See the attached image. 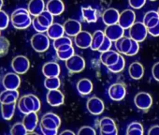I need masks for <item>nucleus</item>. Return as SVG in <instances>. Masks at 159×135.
I'll return each instance as SVG.
<instances>
[{
    "instance_id": "1",
    "label": "nucleus",
    "mask_w": 159,
    "mask_h": 135,
    "mask_svg": "<svg viewBox=\"0 0 159 135\" xmlns=\"http://www.w3.org/2000/svg\"><path fill=\"white\" fill-rule=\"evenodd\" d=\"M31 15L27 9L19 8L15 10L11 16V23L12 26L19 30H24L28 28L32 25Z\"/></svg>"
},
{
    "instance_id": "2",
    "label": "nucleus",
    "mask_w": 159,
    "mask_h": 135,
    "mask_svg": "<svg viewBox=\"0 0 159 135\" xmlns=\"http://www.w3.org/2000/svg\"><path fill=\"white\" fill-rule=\"evenodd\" d=\"M31 46L38 53H44L50 47V38L44 33L38 32L31 38Z\"/></svg>"
},
{
    "instance_id": "3",
    "label": "nucleus",
    "mask_w": 159,
    "mask_h": 135,
    "mask_svg": "<svg viewBox=\"0 0 159 135\" xmlns=\"http://www.w3.org/2000/svg\"><path fill=\"white\" fill-rule=\"evenodd\" d=\"M148 34V28L143 22H135L129 28V37L138 42L143 41Z\"/></svg>"
},
{
    "instance_id": "4",
    "label": "nucleus",
    "mask_w": 159,
    "mask_h": 135,
    "mask_svg": "<svg viewBox=\"0 0 159 135\" xmlns=\"http://www.w3.org/2000/svg\"><path fill=\"white\" fill-rule=\"evenodd\" d=\"M66 67L68 72L73 73L81 72L85 68V60L83 56L73 54L70 58L66 61Z\"/></svg>"
},
{
    "instance_id": "5",
    "label": "nucleus",
    "mask_w": 159,
    "mask_h": 135,
    "mask_svg": "<svg viewBox=\"0 0 159 135\" xmlns=\"http://www.w3.org/2000/svg\"><path fill=\"white\" fill-rule=\"evenodd\" d=\"M11 68L13 72L19 75L25 74L28 72L30 68V61L25 55H17L11 61Z\"/></svg>"
},
{
    "instance_id": "6",
    "label": "nucleus",
    "mask_w": 159,
    "mask_h": 135,
    "mask_svg": "<svg viewBox=\"0 0 159 135\" xmlns=\"http://www.w3.org/2000/svg\"><path fill=\"white\" fill-rule=\"evenodd\" d=\"M39 125H40V127H43L46 128L58 129V128L61 125V118L57 114H55L52 112H49V113H46L42 116Z\"/></svg>"
},
{
    "instance_id": "7",
    "label": "nucleus",
    "mask_w": 159,
    "mask_h": 135,
    "mask_svg": "<svg viewBox=\"0 0 159 135\" xmlns=\"http://www.w3.org/2000/svg\"><path fill=\"white\" fill-rule=\"evenodd\" d=\"M2 84L5 89L18 90L21 86V78L16 72H8L2 80Z\"/></svg>"
},
{
    "instance_id": "8",
    "label": "nucleus",
    "mask_w": 159,
    "mask_h": 135,
    "mask_svg": "<svg viewBox=\"0 0 159 135\" xmlns=\"http://www.w3.org/2000/svg\"><path fill=\"white\" fill-rule=\"evenodd\" d=\"M108 94H109V97L111 98V100H112L114 101H120L125 99V97L126 95V89L123 84L116 83L110 86V88L108 90Z\"/></svg>"
},
{
    "instance_id": "9",
    "label": "nucleus",
    "mask_w": 159,
    "mask_h": 135,
    "mask_svg": "<svg viewBox=\"0 0 159 135\" xmlns=\"http://www.w3.org/2000/svg\"><path fill=\"white\" fill-rule=\"evenodd\" d=\"M134 103L140 110H148L152 104V98L147 92H139L135 96Z\"/></svg>"
},
{
    "instance_id": "10",
    "label": "nucleus",
    "mask_w": 159,
    "mask_h": 135,
    "mask_svg": "<svg viewBox=\"0 0 159 135\" xmlns=\"http://www.w3.org/2000/svg\"><path fill=\"white\" fill-rule=\"evenodd\" d=\"M92 37L93 35H91V33H89L88 31L82 30L74 37V42L76 46L80 49H87L91 46Z\"/></svg>"
},
{
    "instance_id": "11",
    "label": "nucleus",
    "mask_w": 159,
    "mask_h": 135,
    "mask_svg": "<svg viewBox=\"0 0 159 135\" xmlns=\"http://www.w3.org/2000/svg\"><path fill=\"white\" fill-rule=\"evenodd\" d=\"M86 107H87L88 112L91 114H94V115H99V114H101L104 112V109H105L104 102L102 101V100H100L98 97L90 98L87 100Z\"/></svg>"
},
{
    "instance_id": "12",
    "label": "nucleus",
    "mask_w": 159,
    "mask_h": 135,
    "mask_svg": "<svg viewBox=\"0 0 159 135\" xmlns=\"http://www.w3.org/2000/svg\"><path fill=\"white\" fill-rule=\"evenodd\" d=\"M46 100L49 105L52 107H57L64 104L65 97L59 89H52L48 91L46 95Z\"/></svg>"
},
{
    "instance_id": "13",
    "label": "nucleus",
    "mask_w": 159,
    "mask_h": 135,
    "mask_svg": "<svg viewBox=\"0 0 159 135\" xmlns=\"http://www.w3.org/2000/svg\"><path fill=\"white\" fill-rule=\"evenodd\" d=\"M136 22V14L132 10H125L120 13L118 24L125 29H129Z\"/></svg>"
},
{
    "instance_id": "14",
    "label": "nucleus",
    "mask_w": 159,
    "mask_h": 135,
    "mask_svg": "<svg viewBox=\"0 0 159 135\" xmlns=\"http://www.w3.org/2000/svg\"><path fill=\"white\" fill-rule=\"evenodd\" d=\"M125 28L122 27L119 24H114V25H111V26H107L106 29L104 31L106 37H108L110 40H111L112 41H116L117 40H119L120 38H122L125 34Z\"/></svg>"
},
{
    "instance_id": "15",
    "label": "nucleus",
    "mask_w": 159,
    "mask_h": 135,
    "mask_svg": "<svg viewBox=\"0 0 159 135\" xmlns=\"http://www.w3.org/2000/svg\"><path fill=\"white\" fill-rule=\"evenodd\" d=\"M64 29L65 33L68 37H75L78 33L82 31V25L79 21L74 20V19H68L66 20L64 25Z\"/></svg>"
},
{
    "instance_id": "16",
    "label": "nucleus",
    "mask_w": 159,
    "mask_h": 135,
    "mask_svg": "<svg viewBox=\"0 0 159 135\" xmlns=\"http://www.w3.org/2000/svg\"><path fill=\"white\" fill-rule=\"evenodd\" d=\"M60 72V66L56 62H47L42 67V73L45 77H57Z\"/></svg>"
},
{
    "instance_id": "17",
    "label": "nucleus",
    "mask_w": 159,
    "mask_h": 135,
    "mask_svg": "<svg viewBox=\"0 0 159 135\" xmlns=\"http://www.w3.org/2000/svg\"><path fill=\"white\" fill-rule=\"evenodd\" d=\"M120 53L118 52H115V51H112V50H109V51H106V52H103L101 53L100 54V61L101 63L106 66V67H110L111 65H114L119 57H120Z\"/></svg>"
},
{
    "instance_id": "18",
    "label": "nucleus",
    "mask_w": 159,
    "mask_h": 135,
    "mask_svg": "<svg viewBox=\"0 0 159 135\" xmlns=\"http://www.w3.org/2000/svg\"><path fill=\"white\" fill-rule=\"evenodd\" d=\"M120 17V12L113 8L106 10L102 14V21L106 26H111L114 24H118Z\"/></svg>"
},
{
    "instance_id": "19",
    "label": "nucleus",
    "mask_w": 159,
    "mask_h": 135,
    "mask_svg": "<svg viewBox=\"0 0 159 135\" xmlns=\"http://www.w3.org/2000/svg\"><path fill=\"white\" fill-rule=\"evenodd\" d=\"M23 123L27 129L28 132H33L38 124H39V116L36 112H30L26 114H25V117L23 119Z\"/></svg>"
},
{
    "instance_id": "20",
    "label": "nucleus",
    "mask_w": 159,
    "mask_h": 135,
    "mask_svg": "<svg viewBox=\"0 0 159 135\" xmlns=\"http://www.w3.org/2000/svg\"><path fill=\"white\" fill-rule=\"evenodd\" d=\"M46 10L53 16H58L64 12L65 5L62 0H49L46 4Z\"/></svg>"
},
{
    "instance_id": "21",
    "label": "nucleus",
    "mask_w": 159,
    "mask_h": 135,
    "mask_svg": "<svg viewBox=\"0 0 159 135\" xmlns=\"http://www.w3.org/2000/svg\"><path fill=\"white\" fill-rule=\"evenodd\" d=\"M132 45V39L129 37H125L123 36L122 38H120L119 40H117L115 41V48L117 50L118 53H120L121 54H125L127 55L130 48Z\"/></svg>"
},
{
    "instance_id": "22",
    "label": "nucleus",
    "mask_w": 159,
    "mask_h": 135,
    "mask_svg": "<svg viewBox=\"0 0 159 135\" xmlns=\"http://www.w3.org/2000/svg\"><path fill=\"white\" fill-rule=\"evenodd\" d=\"M24 98H25V106H26V108H27V110L29 112L38 113L40 110L41 103H40L39 99L37 96H35L33 94H28V95H25Z\"/></svg>"
},
{
    "instance_id": "23",
    "label": "nucleus",
    "mask_w": 159,
    "mask_h": 135,
    "mask_svg": "<svg viewBox=\"0 0 159 135\" xmlns=\"http://www.w3.org/2000/svg\"><path fill=\"white\" fill-rule=\"evenodd\" d=\"M46 9L44 0H30L28 6H27V10L30 13V15L36 17L38 15H39L42 12H44Z\"/></svg>"
},
{
    "instance_id": "24",
    "label": "nucleus",
    "mask_w": 159,
    "mask_h": 135,
    "mask_svg": "<svg viewBox=\"0 0 159 135\" xmlns=\"http://www.w3.org/2000/svg\"><path fill=\"white\" fill-rule=\"evenodd\" d=\"M46 34L48 35V37L54 40L60 37H63L64 34H65V29H64V26L58 23H52L47 29L46 31Z\"/></svg>"
},
{
    "instance_id": "25",
    "label": "nucleus",
    "mask_w": 159,
    "mask_h": 135,
    "mask_svg": "<svg viewBox=\"0 0 159 135\" xmlns=\"http://www.w3.org/2000/svg\"><path fill=\"white\" fill-rule=\"evenodd\" d=\"M129 76L134 80H139L144 75V68L139 62H133L128 68Z\"/></svg>"
},
{
    "instance_id": "26",
    "label": "nucleus",
    "mask_w": 159,
    "mask_h": 135,
    "mask_svg": "<svg viewBox=\"0 0 159 135\" xmlns=\"http://www.w3.org/2000/svg\"><path fill=\"white\" fill-rule=\"evenodd\" d=\"M19 99L18 90H9L5 89L0 93V103H13Z\"/></svg>"
},
{
    "instance_id": "27",
    "label": "nucleus",
    "mask_w": 159,
    "mask_h": 135,
    "mask_svg": "<svg viewBox=\"0 0 159 135\" xmlns=\"http://www.w3.org/2000/svg\"><path fill=\"white\" fill-rule=\"evenodd\" d=\"M77 90L78 92L83 95L86 96L89 95L93 91V83L89 79H81L77 83Z\"/></svg>"
},
{
    "instance_id": "28",
    "label": "nucleus",
    "mask_w": 159,
    "mask_h": 135,
    "mask_svg": "<svg viewBox=\"0 0 159 135\" xmlns=\"http://www.w3.org/2000/svg\"><path fill=\"white\" fill-rule=\"evenodd\" d=\"M16 110V102L13 103H1V115L2 118L10 121L14 116Z\"/></svg>"
},
{
    "instance_id": "29",
    "label": "nucleus",
    "mask_w": 159,
    "mask_h": 135,
    "mask_svg": "<svg viewBox=\"0 0 159 135\" xmlns=\"http://www.w3.org/2000/svg\"><path fill=\"white\" fill-rule=\"evenodd\" d=\"M105 33L102 30H97L92 37V43H91V50L93 51H98L99 49V47L101 46L104 39H105Z\"/></svg>"
},
{
    "instance_id": "30",
    "label": "nucleus",
    "mask_w": 159,
    "mask_h": 135,
    "mask_svg": "<svg viewBox=\"0 0 159 135\" xmlns=\"http://www.w3.org/2000/svg\"><path fill=\"white\" fill-rule=\"evenodd\" d=\"M82 14L87 23H96L98 21V12L92 7L82 8Z\"/></svg>"
},
{
    "instance_id": "31",
    "label": "nucleus",
    "mask_w": 159,
    "mask_h": 135,
    "mask_svg": "<svg viewBox=\"0 0 159 135\" xmlns=\"http://www.w3.org/2000/svg\"><path fill=\"white\" fill-rule=\"evenodd\" d=\"M53 17L54 16L50 12H48L47 10L42 12L39 15L36 16V18L38 19L39 23L41 26H43L44 27H47V28L53 23Z\"/></svg>"
},
{
    "instance_id": "32",
    "label": "nucleus",
    "mask_w": 159,
    "mask_h": 135,
    "mask_svg": "<svg viewBox=\"0 0 159 135\" xmlns=\"http://www.w3.org/2000/svg\"><path fill=\"white\" fill-rule=\"evenodd\" d=\"M61 86V81L59 77H46L44 81V86L48 90H52V89H59Z\"/></svg>"
},
{
    "instance_id": "33",
    "label": "nucleus",
    "mask_w": 159,
    "mask_h": 135,
    "mask_svg": "<svg viewBox=\"0 0 159 135\" xmlns=\"http://www.w3.org/2000/svg\"><path fill=\"white\" fill-rule=\"evenodd\" d=\"M143 132H144L143 127L139 122L130 123L126 129V134H129V135H142Z\"/></svg>"
},
{
    "instance_id": "34",
    "label": "nucleus",
    "mask_w": 159,
    "mask_h": 135,
    "mask_svg": "<svg viewBox=\"0 0 159 135\" xmlns=\"http://www.w3.org/2000/svg\"><path fill=\"white\" fill-rule=\"evenodd\" d=\"M125 58L120 54V57L118 59V61L114 64V65H111L110 67H107L108 70L113 73H118V72H121L124 69H125Z\"/></svg>"
},
{
    "instance_id": "35",
    "label": "nucleus",
    "mask_w": 159,
    "mask_h": 135,
    "mask_svg": "<svg viewBox=\"0 0 159 135\" xmlns=\"http://www.w3.org/2000/svg\"><path fill=\"white\" fill-rule=\"evenodd\" d=\"M56 54L60 60L66 61L73 54H74V48H73V46H70L69 48L65 49V50H58V51H56Z\"/></svg>"
},
{
    "instance_id": "36",
    "label": "nucleus",
    "mask_w": 159,
    "mask_h": 135,
    "mask_svg": "<svg viewBox=\"0 0 159 135\" xmlns=\"http://www.w3.org/2000/svg\"><path fill=\"white\" fill-rule=\"evenodd\" d=\"M27 133H28V131L25 128L23 122L15 123L11 129V134H12V135H25Z\"/></svg>"
},
{
    "instance_id": "37",
    "label": "nucleus",
    "mask_w": 159,
    "mask_h": 135,
    "mask_svg": "<svg viewBox=\"0 0 159 135\" xmlns=\"http://www.w3.org/2000/svg\"><path fill=\"white\" fill-rule=\"evenodd\" d=\"M100 133L102 135H117L118 130L115 124H107L100 127Z\"/></svg>"
},
{
    "instance_id": "38",
    "label": "nucleus",
    "mask_w": 159,
    "mask_h": 135,
    "mask_svg": "<svg viewBox=\"0 0 159 135\" xmlns=\"http://www.w3.org/2000/svg\"><path fill=\"white\" fill-rule=\"evenodd\" d=\"M65 44H71V45H72V40H71V39H70L68 36H67V37H66V36L60 37V38L54 40L53 42H52V45H53V48L55 49V51H56L60 46L65 45Z\"/></svg>"
},
{
    "instance_id": "39",
    "label": "nucleus",
    "mask_w": 159,
    "mask_h": 135,
    "mask_svg": "<svg viewBox=\"0 0 159 135\" xmlns=\"http://www.w3.org/2000/svg\"><path fill=\"white\" fill-rule=\"evenodd\" d=\"M10 21H11V18L7 14V12L0 10V29L5 30L9 26Z\"/></svg>"
},
{
    "instance_id": "40",
    "label": "nucleus",
    "mask_w": 159,
    "mask_h": 135,
    "mask_svg": "<svg viewBox=\"0 0 159 135\" xmlns=\"http://www.w3.org/2000/svg\"><path fill=\"white\" fill-rule=\"evenodd\" d=\"M9 49L10 41L4 37H0V57L6 55L9 52Z\"/></svg>"
},
{
    "instance_id": "41",
    "label": "nucleus",
    "mask_w": 159,
    "mask_h": 135,
    "mask_svg": "<svg viewBox=\"0 0 159 135\" xmlns=\"http://www.w3.org/2000/svg\"><path fill=\"white\" fill-rule=\"evenodd\" d=\"M112 40H110L108 37H106L105 36V39H104V40H103V42H102V44H101V46L99 47V49L98 50L99 53H103V52H106V51H109L110 49H111V45H112Z\"/></svg>"
},
{
    "instance_id": "42",
    "label": "nucleus",
    "mask_w": 159,
    "mask_h": 135,
    "mask_svg": "<svg viewBox=\"0 0 159 135\" xmlns=\"http://www.w3.org/2000/svg\"><path fill=\"white\" fill-rule=\"evenodd\" d=\"M78 134L79 135H96V130L92 127L84 126L79 129Z\"/></svg>"
},
{
    "instance_id": "43",
    "label": "nucleus",
    "mask_w": 159,
    "mask_h": 135,
    "mask_svg": "<svg viewBox=\"0 0 159 135\" xmlns=\"http://www.w3.org/2000/svg\"><path fill=\"white\" fill-rule=\"evenodd\" d=\"M146 3V0H128V4L131 8L135 10L141 9Z\"/></svg>"
},
{
    "instance_id": "44",
    "label": "nucleus",
    "mask_w": 159,
    "mask_h": 135,
    "mask_svg": "<svg viewBox=\"0 0 159 135\" xmlns=\"http://www.w3.org/2000/svg\"><path fill=\"white\" fill-rule=\"evenodd\" d=\"M17 107H18L19 111H20L22 114H26L30 113V112L27 110L26 106H25V98H24V96H23V97H21L20 99H18V100H17Z\"/></svg>"
},
{
    "instance_id": "45",
    "label": "nucleus",
    "mask_w": 159,
    "mask_h": 135,
    "mask_svg": "<svg viewBox=\"0 0 159 135\" xmlns=\"http://www.w3.org/2000/svg\"><path fill=\"white\" fill-rule=\"evenodd\" d=\"M32 26H33V27H34V29L37 31V32H39V33H44V32H46L47 31V27H44L43 26H41L39 23V21H38V19L36 18V17H34V19H33V21H32Z\"/></svg>"
},
{
    "instance_id": "46",
    "label": "nucleus",
    "mask_w": 159,
    "mask_h": 135,
    "mask_svg": "<svg viewBox=\"0 0 159 135\" xmlns=\"http://www.w3.org/2000/svg\"><path fill=\"white\" fill-rule=\"evenodd\" d=\"M139 42H138L137 40H132V45H131V48L127 54L128 56H133L135 54H137L139 53Z\"/></svg>"
},
{
    "instance_id": "47",
    "label": "nucleus",
    "mask_w": 159,
    "mask_h": 135,
    "mask_svg": "<svg viewBox=\"0 0 159 135\" xmlns=\"http://www.w3.org/2000/svg\"><path fill=\"white\" fill-rule=\"evenodd\" d=\"M152 77L154 78V80L157 81V82H159V62L155 63L152 66Z\"/></svg>"
},
{
    "instance_id": "48",
    "label": "nucleus",
    "mask_w": 159,
    "mask_h": 135,
    "mask_svg": "<svg viewBox=\"0 0 159 135\" xmlns=\"http://www.w3.org/2000/svg\"><path fill=\"white\" fill-rule=\"evenodd\" d=\"M153 17H159L158 15V12H154V11H151V12H148L145 13L144 17H143V23L146 24L150 19L153 18Z\"/></svg>"
},
{
    "instance_id": "49",
    "label": "nucleus",
    "mask_w": 159,
    "mask_h": 135,
    "mask_svg": "<svg viewBox=\"0 0 159 135\" xmlns=\"http://www.w3.org/2000/svg\"><path fill=\"white\" fill-rule=\"evenodd\" d=\"M148 33L152 37H159V23L155 26L152 28H148Z\"/></svg>"
},
{
    "instance_id": "50",
    "label": "nucleus",
    "mask_w": 159,
    "mask_h": 135,
    "mask_svg": "<svg viewBox=\"0 0 159 135\" xmlns=\"http://www.w3.org/2000/svg\"><path fill=\"white\" fill-rule=\"evenodd\" d=\"M158 23H159V17H153V18L150 19V20L145 24V26H147V28H152V27L155 26Z\"/></svg>"
},
{
    "instance_id": "51",
    "label": "nucleus",
    "mask_w": 159,
    "mask_h": 135,
    "mask_svg": "<svg viewBox=\"0 0 159 135\" xmlns=\"http://www.w3.org/2000/svg\"><path fill=\"white\" fill-rule=\"evenodd\" d=\"M40 130L44 135H56L58 129H52V128H46L43 127H40Z\"/></svg>"
},
{
    "instance_id": "52",
    "label": "nucleus",
    "mask_w": 159,
    "mask_h": 135,
    "mask_svg": "<svg viewBox=\"0 0 159 135\" xmlns=\"http://www.w3.org/2000/svg\"><path fill=\"white\" fill-rule=\"evenodd\" d=\"M107 124H115L114 120L111 117H103L99 120V127H102Z\"/></svg>"
},
{
    "instance_id": "53",
    "label": "nucleus",
    "mask_w": 159,
    "mask_h": 135,
    "mask_svg": "<svg viewBox=\"0 0 159 135\" xmlns=\"http://www.w3.org/2000/svg\"><path fill=\"white\" fill-rule=\"evenodd\" d=\"M148 135H159V126L158 125L152 126L148 130Z\"/></svg>"
},
{
    "instance_id": "54",
    "label": "nucleus",
    "mask_w": 159,
    "mask_h": 135,
    "mask_svg": "<svg viewBox=\"0 0 159 135\" xmlns=\"http://www.w3.org/2000/svg\"><path fill=\"white\" fill-rule=\"evenodd\" d=\"M74 134H75V133H74L73 131L68 130V129L64 130V131H62V132H61V135H74Z\"/></svg>"
},
{
    "instance_id": "55",
    "label": "nucleus",
    "mask_w": 159,
    "mask_h": 135,
    "mask_svg": "<svg viewBox=\"0 0 159 135\" xmlns=\"http://www.w3.org/2000/svg\"><path fill=\"white\" fill-rule=\"evenodd\" d=\"M3 5H4V1H3V0H0V10L2 9Z\"/></svg>"
},
{
    "instance_id": "56",
    "label": "nucleus",
    "mask_w": 159,
    "mask_h": 135,
    "mask_svg": "<svg viewBox=\"0 0 159 135\" xmlns=\"http://www.w3.org/2000/svg\"><path fill=\"white\" fill-rule=\"evenodd\" d=\"M0 37H1V29H0Z\"/></svg>"
},
{
    "instance_id": "57",
    "label": "nucleus",
    "mask_w": 159,
    "mask_h": 135,
    "mask_svg": "<svg viewBox=\"0 0 159 135\" xmlns=\"http://www.w3.org/2000/svg\"><path fill=\"white\" fill-rule=\"evenodd\" d=\"M157 12H158V15H159V8H158V11H157Z\"/></svg>"
},
{
    "instance_id": "58",
    "label": "nucleus",
    "mask_w": 159,
    "mask_h": 135,
    "mask_svg": "<svg viewBox=\"0 0 159 135\" xmlns=\"http://www.w3.org/2000/svg\"><path fill=\"white\" fill-rule=\"evenodd\" d=\"M150 1H156V0H150Z\"/></svg>"
}]
</instances>
